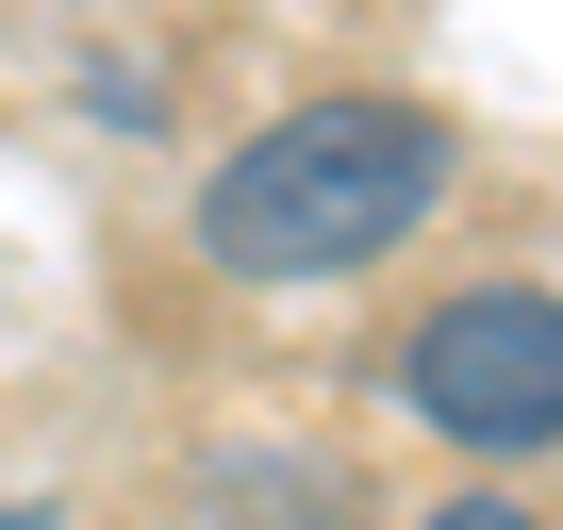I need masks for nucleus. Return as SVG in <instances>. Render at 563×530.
<instances>
[{
    "label": "nucleus",
    "instance_id": "obj_3",
    "mask_svg": "<svg viewBox=\"0 0 563 530\" xmlns=\"http://www.w3.org/2000/svg\"><path fill=\"white\" fill-rule=\"evenodd\" d=\"M415 530H547V514H530V497H514V481H464V497H431V514H415Z\"/></svg>",
    "mask_w": 563,
    "mask_h": 530
},
{
    "label": "nucleus",
    "instance_id": "obj_1",
    "mask_svg": "<svg viewBox=\"0 0 563 530\" xmlns=\"http://www.w3.org/2000/svg\"><path fill=\"white\" fill-rule=\"evenodd\" d=\"M464 183V133L398 84H332V100H282L265 133H232L199 166V265L249 299H299V283H365V265H398Z\"/></svg>",
    "mask_w": 563,
    "mask_h": 530
},
{
    "label": "nucleus",
    "instance_id": "obj_2",
    "mask_svg": "<svg viewBox=\"0 0 563 530\" xmlns=\"http://www.w3.org/2000/svg\"><path fill=\"white\" fill-rule=\"evenodd\" d=\"M382 398L464 464H547L563 448V283H448L382 349Z\"/></svg>",
    "mask_w": 563,
    "mask_h": 530
}]
</instances>
